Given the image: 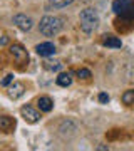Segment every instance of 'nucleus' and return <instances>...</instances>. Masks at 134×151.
Wrapping results in <instances>:
<instances>
[{
  "label": "nucleus",
  "mask_w": 134,
  "mask_h": 151,
  "mask_svg": "<svg viewBox=\"0 0 134 151\" xmlns=\"http://www.w3.org/2000/svg\"><path fill=\"white\" fill-rule=\"evenodd\" d=\"M7 44H9V37H7V35H4V37L0 39V45H7Z\"/></svg>",
  "instance_id": "obj_19"
},
{
  "label": "nucleus",
  "mask_w": 134,
  "mask_h": 151,
  "mask_svg": "<svg viewBox=\"0 0 134 151\" xmlns=\"http://www.w3.org/2000/svg\"><path fill=\"white\" fill-rule=\"evenodd\" d=\"M82 2H91V0H82Z\"/></svg>",
  "instance_id": "obj_21"
},
{
  "label": "nucleus",
  "mask_w": 134,
  "mask_h": 151,
  "mask_svg": "<svg viewBox=\"0 0 134 151\" xmlns=\"http://www.w3.org/2000/svg\"><path fill=\"white\" fill-rule=\"evenodd\" d=\"M45 69H49V70H60L62 69V64H60V62H45Z\"/></svg>",
  "instance_id": "obj_15"
},
{
  "label": "nucleus",
  "mask_w": 134,
  "mask_h": 151,
  "mask_svg": "<svg viewBox=\"0 0 134 151\" xmlns=\"http://www.w3.org/2000/svg\"><path fill=\"white\" fill-rule=\"evenodd\" d=\"M77 76H79V79H89L92 74H91L89 69H79L77 70Z\"/></svg>",
  "instance_id": "obj_17"
},
{
  "label": "nucleus",
  "mask_w": 134,
  "mask_h": 151,
  "mask_svg": "<svg viewBox=\"0 0 134 151\" xmlns=\"http://www.w3.org/2000/svg\"><path fill=\"white\" fill-rule=\"evenodd\" d=\"M12 22H14L20 30H24V32H29V30L34 27V20L30 17H27L25 14H17V15H14Z\"/></svg>",
  "instance_id": "obj_4"
},
{
  "label": "nucleus",
  "mask_w": 134,
  "mask_h": 151,
  "mask_svg": "<svg viewBox=\"0 0 134 151\" xmlns=\"http://www.w3.org/2000/svg\"><path fill=\"white\" fill-rule=\"evenodd\" d=\"M102 44H104V45H107V47H113V49H121V45H123L121 39L113 37V35H106V39L102 40Z\"/></svg>",
  "instance_id": "obj_12"
},
{
  "label": "nucleus",
  "mask_w": 134,
  "mask_h": 151,
  "mask_svg": "<svg viewBox=\"0 0 134 151\" xmlns=\"http://www.w3.org/2000/svg\"><path fill=\"white\" fill-rule=\"evenodd\" d=\"M37 106L39 109L42 111V113H50L54 108V103H52V99L49 96H40L39 97V101H37Z\"/></svg>",
  "instance_id": "obj_9"
},
{
  "label": "nucleus",
  "mask_w": 134,
  "mask_h": 151,
  "mask_svg": "<svg viewBox=\"0 0 134 151\" xmlns=\"http://www.w3.org/2000/svg\"><path fill=\"white\" fill-rule=\"evenodd\" d=\"M57 84L60 87H69L72 84V74L70 72H60L57 77Z\"/></svg>",
  "instance_id": "obj_11"
},
{
  "label": "nucleus",
  "mask_w": 134,
  "mask_h": 151,
  "mask_svg": "<svg viewBox=\"0 0 134 151\" xmlns=\"http://www.w3.org/2000/svg\"><path fill=\"white\" fill-rule=\"evenodd\" d=\"M14 77H15V76H14V74H7L5 77H4V79L0 81V86L7 87V86H9V84H12V82H14Z\"/></svg>",
  "instance_id": "obj_16"
},
{
  "label": "nucleus",
  "mask_w": 134,
  "mask_h": 151,
  "mask_svg": "<svg viewBox=\"0 0 134 151\" xmlns=\"http://www.w3.org/2000/svg\"><path fill=\"white\" fill-rule=\"evenodd\" d=\"M20 96H24V84L22 82H14L9 87V97L10 99H19Z\"/></svg>",
  "instance_id": "obj_10"
},
{
  "label": "nucleus",
  "mask_w": 134,
  "mask_h": 151,
  "mask_svg": "<svg viewBox=\"0 0 134 151\" xmlns=\"http://www.w3.org/2000/svg\"><path fill=\"white\" fill-rule=\"evenodd\" d=\"M99 103H102V104L109 103V96H107L106 92H101V94H99Z\"/></svg>",
  "instance_id": "obj_18"
},
{
  "label": "nucleus",
  "mask_w": 134,
  "mask_h": 151,
  "mask_svg": "<svg viewBox=\"0 0 134 151\" xmlns=\"http://www.w3.org/2000/svg\"><path fill=\"white\" fill-rule=\"evenodd\" d=\"M64 27V20L60 17H55V15H45L42 17V20L39 24V30L42 35L45 37H54L62 30Z\"/></svg>",
  "instance_id": "obj_1"
},
{
  "label": "nucleus",
  "mask_w": 134,
  "mask_h": 151,
  "mask_svg": "<svg viewBox=\"0 0 134 151\" xmlns=\"http://www.w3.org/2000/svg\"><path fill=\"white\" fill-rule=\"evenodd\" d=\"M10 54H12V57L22 65L29 62V54H27V50L22 47L20 44H14V45H10Z\"/></svg>",
  "instance_id": "obj_5"
},
{
  "label": "nucleus",
  "mask_w": 134,
  "mask_h": 151,
  "mask_svg": "<svg viewBox=\"0 0 134 151\" xmlns=\"http://www.w3.org/2000/svg\"><path fill=\"white\" fill-rule=\"evenodd\" d=\"M20 114H22V118L25 119L27 123H30V124L39 123V119H40V114H39L35 109H32L30 106H24V108L20 109Z\"/></svg>",
  "instance_id": "obj_6"
},
{
  "label": "nucleus",
  "mask_w": 134,
  "mask_h": 151,
  "mask_svg": "<svg viewBox=\"0 0 134 151\" xmlns=\"http://www.w3.org/2000/svg\"><path fill=\"white\" fill-rule=\"evenodd\" d=\"M123 103L128 104V106H131V104H134V89H128V91L123 94Z\"/></svg>",
  "instance_id": "obj_13"
},
{
  "label": "nucleus",
  "mask_w": 134,
  "mask_h": 151,
  "mask_svg": "<svg viewBox=\"0 0 134 151\" xmlns=\"http://www.w3.org/2000/svg\"><path fill=\"white\" fill-rule=\"evenodd\" d=\"M35 52H37L40 57H49V55L55 54V45L52 42H42L35 47Z\"/></svg>",
  "instance_id": "obj_7"
},
{
  "label": "nucleus",
  "mask_w": 134,
  "mask_h": 151,
  "mask_svg": "<svg viewBox=\"0 0 134 151\" xmlns=\"http://www.w3.org/2000/svg\"><path fill=\"white\" fill-rule=\"evenodd\" d=\"M79 19H80V29L86 34H92L97 29V25H99V15H97V12L94 9L80 10Z\"/></svg>",
  "instance_id": "obj_2"
},
{
  "label": "nucleus",
  "mask_w": 134,
  "mask_h": 151,
  "mask_svg": "<svg viewBox=\"0 0 134 151\" xmlns=\"http://www.w3.org/2000/svg\"><path fill=\"white\" fill-rule=\"evenodd\" d=\"M113 10L121 17H131L134 14V7L131 0H116L113 4Z\"/></svg>",
  "instance_id": "obj_3"
},
{
  "label": "nucleus",
  "mask_w": 134,
  "mask_h": 151,
  "mask_svg": "<svg viewBox=\"0 0 134 151\" xmlns=\"http://www.w3.org/2000/svg\"><path fill=\"white\" fill-rule=\"evenodd\" d=\"M74 0H49V4L52 7H55V9H62V7H67L70 5Z\"/></svg>",
  "instance_id": "obj_14"
},
{
  "label": "nucleus",
  "mask_w": 134,
  "mask_h": 151,
  "mask_svg": "<svg viewBox=\"0 0 134 151\" xmlns=\"http://www.w3.org/2000/svg\"><path fill=\"white\" fill-rule=\"evenodd\" d=\"M97 150H99V151H107L109 148H107V146H104V145H101V146H97Z\"/></svg>",
  "instance_id": "obj_20"
},
{
  "label": "nucleus",
  "mask_w": 134,
  "mask_h": 151,
  "mask_svg": "<svg viewBox=\"0 0 134 151\" xmlns=\"http://www.w3.org/2000/svg\"><path fill=\"white\" fill-rule=\"evenodd\" d=\"M14 128H15V121H14V118H10V116H0V131H4V133H10Z\"/></svg>",
  "instance_id": "obj_8"
}]
</instances>
